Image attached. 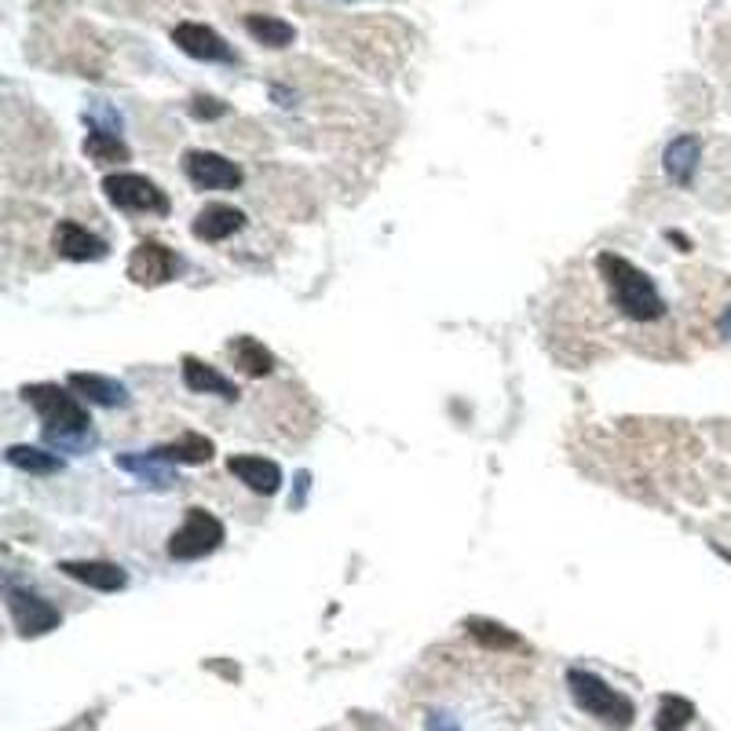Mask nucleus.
Returning a JSON list of instances; mask_svg holds the SVG:
<instances>
[{
    "instance_id": "6e6552de",
    "label": "nucleus",
    "mask_w": 731,
    "mask_h": 731,
    "mask_svg": "<svg viewBox=\"0 0 731 731\" xmlns=\"http://www.w3.org/2000/svg\"><path fill=\"white\" fill-rule=\"evenodd\" d=\"M179 268H184V263H179L173 249L161 242H150V238L139 242L128 257V279L136 285H165L176 279Z\"/></svg>"
},
{
    "instance_id": "1a4fd4ad",
    "label": "nucleus",
    "mask_w": 731,
    "mask_h": 731,
    "mask_svg": "<svg viewBox=\"0 0 731 731\" xmlns=\"http://www.w3.org/2000/svg\"><path fill=\"white\" fill-rule=\"evenodd\" d=\"M173 41L184 55L198 59V63H234V52L220 33L206 22H179L173 30Z\"/></svg>"
},
{
    "instance_id": "423d86ee",
    "label": "nucleus",
    "mask_w": 731,
    "mask_h": 731,
    "mask_svg": "<svg viewBox=\"0 0 731 731\" xmlns=\"http://www.w3.org/2000/svg\"><path fill=\"white\" fill-rule=\"evenodd\" d=\"M103 190H106V198H111V206L125 209V212H154V216L169 212V198H165V190L147 176L114 173V176L103 179Z\"/></svg>"
},
{
    "instance_id": "9d476101",
    "label": "nucleus",
    "mask_w": 731,
    "mask_h": 731,
    "mask_svg": "<svg viewBox=\"0 0 731 731\" xmlns=\"http://www.w3.org/2000/svg\"><path fill=\"white\" fill-rule=\"evenodd\" d=\"M52 246L59 257L74 260V263H95V260H106V253H111V246H106L100 234H92L88 227H81L74 220H59Z\"/></svg>"
},
{
    "instance_id": "0eeeda50",
    "label": "nucleus",
    "mask_w": 731,
    "mask_h": 731,
    "mask_svg": "<svg viewBox=\"0 0 731 731\" xmlns=\"http://www.w3.org/2000/svg\"><path fill=\"white\" fill-rule=\"evenodd\" d=\"M184 173L198 190H234L242 187L246 173L238 169L231 158L216 150H187L184 154Z\"/></svg>"
},
{
    "instance_id": "b1692460",
    "label": "nucleus",
    "mask_w": 731,
    "mask_h": 731,
    "mask_svg": "<svg viewBox=\"0 0 731 731\" xmlns=\"http://www.w3.org/2000/svg\"><path fill=\"white\" fill-rule=\"evenodd\" d=\"M695 721V702L685 695H662L655 713V731H685Z\"/></svg>"
},
{
    "instance_id": "f257e3e1",
    "label": "nucleus",
    "mask_w": 731,
    "mask_h": 731,
    "mask_svg": "<svg viewBox=\"0 0 731 731\" xmlns=\"http://www.w3.org/2000/svg\"><path fill=\"white\" fill-rule=\"evenodd\" d=\"M22 399L38 410L41 425H44V442L52 450L85 453L95 447L92 417L85 406H81L77 395H70L59 385H27L22 388Z\"/></svg>"
},
{
    "instance_id": "a878e982",
    "label": "nucleus",
    "mask_w": 731,
    "mask_h": 731,
    "mask_svg": "<svg viewBox=\"0 0 731 731\" xmlns=\"http://www.w3.org/2000/svg\"><path fill=\"white\" fill-rule=\"evenodd\" d=\"M88 128H103V132H122V117H117L111 106H92L85 114Z\"/></svg>"
},
{
    "instance_id": "f8f14e48",
    "label": "nucleus",
    "mask_w": 731,
    "mask_h": 731,
    "mask_svg": "<svg viewBox=\"0 0 731 731\" xmlns=\"http://www.w3.org/2000/svg\"><path fill=\"white\" fill-rule=\"evenodd\" d=\"M59 571H63L66 578L88 585V589H95V593H122L128 585L125 567L106 563V560H63L59 563Z\"/></svg>"
},
{
    "instance_id": "aec40b11",
    "label": "nucleus",
    "mask_w": 731,
    "mask_h": 731,
    "mask_svg": "<svg viewBox=\"0 0 731 731\" xmlns=\"http://www.w3.org/2000/svg\"><path fill=\"white\" fill-rule=\"evenodd\" d=\"M8 464L19 472H30V476H55L63 472V458L44 447H27V442H19V447H8Z\"/></svg>"
},
{
    "instance_id": "c85d7f7f",
    "label": "nucleus",
    "mask_w": 731,
    "mask_h": 731,
    "mask_svg": "<svg viewBox=\"0 0 731 731\" xmlns=\"http://www.w3.org/2000/svg\"><path fill=\"white\" fill-rule=\"evenodd\" d=\"M717 553H721L724 560H731V553H728V549H721V545H717Z\"/></svg>"
},
{
    "instance_id": "20e7f679",
    "label": "nucleus",
    "mask_w": 731,
    "mask_h": 731,
    "mask_svg": "<svg viewBox=\"0 0 731 731\" xmlns=\"http://www.w3.org/2000/svg\"><path fill=\"white\" fill-rule=\"evenodd\" d=\"M4 601H8V615L15 622L19 637H44L63 626V610H59L52 601H44L41 593L27 589V585H15V582H4Z\"/></svg>"
},
{
    "instance_id": "cd10ccee",
    "label": "nucleus",
    "mask_w": 731,
    "mask_h": 731,
    "mask_svg": "<svg viewBox=\"0 0 731 731\" xmlns=\"http://www.w3.org/2000/svg\"><path fill=\"white\" fill-rule=\"evenodd\" d=\"M717 330H721V337H728V341H731V304L724 307V315L717 318Z\"/></svg>"
},
{
    "instance_id": "9b49d317",
    "label": "nucleus",
    "mask_w": 731,
    "mask_h": 731,
    "mask_svg": "<svg viewBox=\"0 0 731 731\" xmlns=\"http://www.w3.org/2000/svg\"><path fill=\"white\" fill-rule=\"evenodd\" d=\"M227 472L263 498L282 490V469L271 458H260V453H231V458H227Z\"/></svg>"
},
{
    "instance_id": "f3484780",
    "label": "nucleus",
    "mask_w": 731,
    "mask_h": 731,
    "mask_svg": "<svg viewBox=\"0 0 731 731\" xmlns=\"http://www.w3.org/2000/svg\"><path fill=\"white\" fill-rule=\"evenodd\" d=\"M117 469H125L128 476L143 479L147 487L154 490H169L173 487V472H169V461H161L158 453H117L114 458Z\"/></svg>"
},
{
    "instance_id": "4be33fe9",
    "label": "nucleus",
    "mask_w": 731,
    "mask_h": 731,
    "mask_svg": "<svg viewBox=\"0 0 731 731\" xmlns=\"http://www.w3.org/2000/svg\"><path fill=\"white\" fill-rule=\"evenodd\" d=\"M246 33L263 48H290L296 41V30L290 22L274 15H246Z\"/></svg>"
},
{
    "instance_id": "39448f33",
    "label": "nucleus",
    "mask_w": 731,
    "mask_h": 731,
    "mask_svg": "<svg viewBox=\"0 0 731 731\" xmlns=\"http://www.w3.org/2000/svg\"><path fill=\"white\" fill-rule=\"evenodd\" d=\"M223 523L212 516L209 509H187L184 523L176 526L173 537H169V556L173 560H201V556H212L216 549L223 545Z\"/></svg>"
},
{
    "instance_id": "dca6fc26",
    "label": "nucleus",
    "mask_w": 731,
    "mask_h": 731,
    "mask_svg": "<svg viewBox=\"0 0 731 731\" xmlns=\"http://www.w3.org/2000/svg\"><path fill=\"white\" fill-rule=\"evenodd\" d=\"M70 388L77 395H85L88 403L106 406V410H117V406H128L132 395L122 380L114 377H100V374H70Z\"/></svg>"
},
{
    "instance_id": "4468645a",
    "label": "nucleus",
    "mask_w": 731,
    "mask_h": 731,
    "mask_svg": "<svg viewBox=\"0 0 731 731\" xmlns=\"http://www.w3.org/2000/svg\"><path fill=\"white\" fill-rule=\"evenodd\" d=\"M699 161H702V143H699V136H677V139L666 147V154H662L666 176L673 179L677 187H691V184H695Z\"/></svg>"
},
{
    "instance_id": "6ab92c4d",
    "label": "nucleus",
    "mask_w": 731,
    "mask_h": 731,
    "mask_svg": "<svg viewBox=\"0 0 731 731\" xmlns=\"http://www.w3.org/2000/svg\"><path fill=\"white\" fill-rule=\"evenodd\" d=\"M227 352H231L234 366L242 369L246 377H268L274 369V355L257 337H234L227 344Z\"/></svg>"
},
{
    "instance_id": "7ed1b4c3",
    "label": "nucleus",
    "mask_w": 731,
    "mask_h": 731,
    "mask_svg": "<svg viewBox=\"0 0 731 731\" xmlns=\"http://www.w3.org/2000/svg\"><path fill=\"white\" fill-rule=\"evenodd\" d=\"M567 691L585 717H593L610 731H626L637 721V706H633L629 695L615 691L593 669H567Z\"/></svg>"
},
{
    "instance_id": "393cba45",
    "label": "nucleus",
    "mask_w": 731,
    "mask_h": 731,
    "mask_svg": "<svg viewBox=\"0 0 731 731\" xmlns=\"http://www.w3.org/2000/svg\"><path fill=\"white\" fill-rule=\"evenodd\" d=\"M190 114H195L198 122H216V117L227 114V103L212 100V95H198V100L190 103Z\"/></svg>"
},
{
    "instance_id": "f03ea898",
    "label": "nucleus",
    "mask_w": 731,
    "mask_h": 731,
    "mask_svg": "<svg viewBox=\"0 0 731 731\" xmlns=\"http://www.w3.org/2000/svg\"><path fill=\"white\" fill-rule=\"evenodd\" d=\"M596 271L610 293V304H615L629 322H658L666 315V301L658 293V285L651 282V274L640 271L637 263H629L618 253H601L596 260Z\"/></svg>"
},
{
    "instance_id": "ddd939ff",
    "label": "nucleus",
    "mask_w": 731,
    "mask_h": 731,
    "mask_svg": "<svg viewBox=\"0 0 731 731\" xmlns=\"http://www.w3.org/2000/svg\"><path fill=\"white\" fill-rule=\"evenodd\" d=\"M246 227V212L227 206V201H209L206 209L195 216V238L198 242H227L231 234H238Z\"/></svg>"
},
{
    "instance_id": "2eb2a0df",
    "label": "nucleus",
    "mask_w": 731,
    "mask_h": 731,
    "mask_svg": "<svg viewBox=\"0 0 731 731\" xmlns=\"http://www.w3.org/2000/svg\"><path fill=\"white\" fill-rule=\"evenodd\" d=\"M184 385L198 395H220V399H227V403H234L238 395H242L234 380H227L220 369L201 363V358H195V355L184 358Z\"/></svg>"
},
{
    "instance_id": "412c9836",
    "label": "nucleus",
    "mask_w": 731,
    "mask_h": 731,
    "mask_svg": "<svg viewBox=\"0 0 731 731\" xmlns=\"http://www.w3.org/2000/svg\"><path fill=\"white\" fill-rule=\"evenodd\" d=\"M464 633L476 640L490 647V651H523V637H516L509 626H501V622H490V618H469L464 622Z\"/></svg>"
},
{
    "instance_id": "5701e85b",
    "label": "nucleus",
    "mask_w": 731,
    "mask_h": 731,
    "mask_svg": "<svg viewBox=\"0 0 731 731\" xmlns=\"http://www.w3.org/2000/svg\"><path fill=\"white\" fill-rule=\"evenodd\" d=\"M85 154L92 161L100 165H122L132 158L128 143L122 139V132H103V128H92L88 139H85Z\"/></svg>"
},
{
    "instance_id": "a211bd4d",
    "label": "nucleus",
    "mask_w": 731,
    "mask_h": 731,
    "mask_svg": "<svg viewBox=\"0 0 731 731\" xmlns=\"http://www.w3.org/2000/svg\"><path fill=\"white\" fill-rule=\"evenodd\" d=\"M154 453L169 464H206L212 461L216 447H212V439L198 436V431H187V436H179L176 442H165V447H158Z\"/></svg>"
},
{
    "instance_id": "bb28decb",
    "label": "nucleus",
    "mask_w": 731,
    "mask_h": 731,
    "mask_svg": "<svg viewBox=\"0 0 731 731\" xmlns=\"http://www.w3.org/2000/svg\"><path fill=\"white\" fill-rule=\"evenodd\" d=\"M425 731H461V724H458V717H453V713L436 710V713H428Z\"/></svg>"
}]
</instances>
